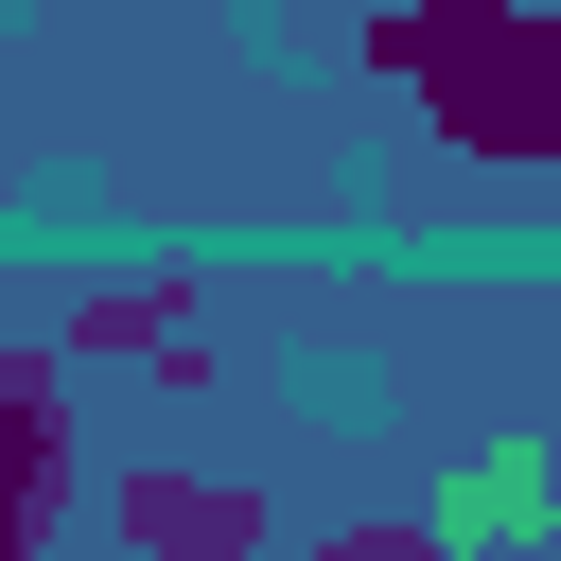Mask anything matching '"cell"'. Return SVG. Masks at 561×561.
I'll list each match as a JSON object with an SVG mask.
<instances>
[{"instance_id": "cell-3", "label": "cell", "mask_w": 561, "mask_h": 561, "mask_svg": "<svg viewBox=\"0 0 561 561\" xmlns=\"http://www.w3.org/2000/svg\"><path fill=\"white\" fill-rule=\"evenodd\" d=\"M175 333H193V280H88V298L53 316V351H70V368H158Z\"/></svg>"}, {"instance_id": "cell-1", "label": "cell", "mask_w": 561, "mask_h": 561, "mask_svg": "<svg viewBox=\"0 0 561 561\" xmlns=\"http://www.w3.org/2000/svg\"><path fill=\"white\" fill-rule=\"evenodd\" d=\"M70 526V351L0 333V561H53Z\"/></svg>"}, {"instance_id": "cell-2", "label": "cell", "mask_w": 561, "mask_h": 561, "mask_svg": "<svg viewBox=\"0 0 561 561\" xmlns=\"http://www.w3.org/2000/svg\"><path fill=\"white\" fill-rule=\"evenodd\" d=\"M105 526H123V561H263V543H280L245 473H175V456H140V473L105 491Z\"/></svg>"}, {"instance_id": "cell-4", "label": "cell", "mask_w": 561, "mask_h": 561, "mask_svg": "<svg viewBox=\"0 0 561 561\" xmlns=\"http://www.w3.org/2000/svg\"><path fill=\"white\" fill-rule=\"evenodd\" d=\"M316 561H456V526H438V508H368V526H333Z\"/></svg>"}]
</instances>
